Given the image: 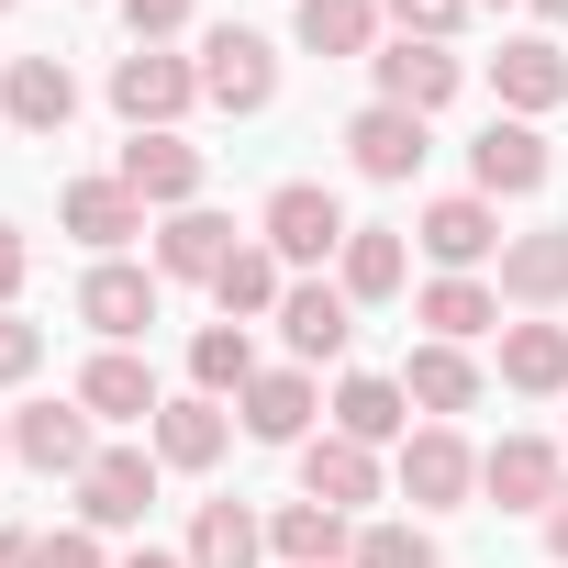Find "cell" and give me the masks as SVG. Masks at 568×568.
I'll return each instance as SVG.
<instances>
[{
  "mask_svg": "<svg viewBox=\"0 0 568 568\" xmlns=\"http://www.w3.org/2000/svg\"><path fill=\"white\" fill-rule=\"evenodd\" d=\"M256 234H267V256L278 267H324V256H346V201L324 190V179H278L267 190V212H256Z\"/></svg>",
  "mask_w": 568,
  "mask_h": 568,
  "instance_id": "obj_1",
  "label": "cell"
},
{
  "mask_svg": "<svg viewBox=\"0 0 568 568\" xmlns=\"http://www.w3.org/2000/svg\"><path fill=\"white\" fill-rule=\"evenodd\" d=\"M201 101V57H168V45H134L123 68H112V112L134 123V134H179V112Z\"/></svg>",
  "mask_w": 568,
  "mask_h": 568,
  "instance_id": "obj_2",
  "label": "cell"
},
{
  "mask_svg": "<svg viewBox=\"0 0 568 568\" xmlns=\"http://www.w3.org/2000/svg\"><path fill=\"white\" fill-rule=\"evenodd\" d=\"M413 234H424V256L446 267V278H479L513 234H501V201H479V190H446V201H424L413 212Z\"/></svg>",
  "mask_w": 568,
  "mask_h": 568,
  "instance_id": "obj_3",
  "label": "cell"
},
{
  "mask_svg": "<svg viewBox=\"0 0 568 568\" xmlns=\"http://www.w3.org/2000/svg\"><path fill=\"white\" fill-rule=\"evenodd\" d=\"M156 313H168V278H156V267H134V256H101V267L79 278V324H90L101 346H134Z\"/></svg>",
  "mask_w": 568,
  "mask_h": 568,
  "instance_id": "obj_4",
  "label": "cell"
},
{
  "mask_svg": "<svg viewBox=\"0 0 568 568\" xmlns=\"http://www.w3.org/2000/svg\"><path fill=\"white\" fill-rule=\"evenodd\" d=\"M201 101H212V112H267V101H278V45L245 34V23L201 34Z\"/></svg>",
  "mask_w": 568,
  "mask_h": 568,
  "instance_id": "obj_5",
  "label": "cell"
},
{
  "mask_svg": "<svg viewBox=\"0 0 568 568\" xmlns=\"http://www.w3.org/2000/svg\"><path fill=\"white\" fill-rule=\"evenodd\" d=\"M468 490H479V446L457 424H413L402 435V501L413 513H457Z\"/></svg>",
  "mask_w": 568,
  "mask_h": 568,
  "instance_id": "obj_6",
  "label": "cell"
},
{
  "mask_svg": "<svg viewBox=\"0 0 568 568\" xmlns=\"http://www.w3.org/2000/svg\"><path fill=\"white\" fill-rule=\"evenodd\" d=\"M156 513V446H101L90 479H79V524L90 535H134Z\"/></svg>",
  "mask_w": 568,
  "mask_h": 568,
  "instance_id": "obj_7",
  "label": "cell"
},
{
  "mask_svg": "<svg viewBox=\"0 0 568 568\" xmlns=\"http://www.w3.org/2000/svg\"><path fill=\"white\" fill-rule=\"evenodd\" d=\"M468 179H479V201H535V190L557 179V156H546V134H535V123L490 112V123H479V145H468Z\"/></svg>",
  "mask_w": 568,
  "mask_h": 568,
  "instance_id": "obj_8",
  "label": "cell"
},
{
  "mask_svg": "<svg viewBox=\"0 0 568 568\" xmlns=\"http://www.w3.org/2000/svg\"><path fill=\"white\" fill-rule=\"evenodd\" d=\"M479 490H490L501 513H557L568 457H557L546 435H501V446H479Z\"/></svg>",
  "mask_w": 568,
  "mask_h": 568,
  "instance_id": "obj_9",
  "label": "cell"
},
{
  "mask_svg": "<svg viewBox=\"0 0 568 568\" xmlns=\"http://www.w3.org/2000/svg\"><path fill=\"white\" fill-rule=\"evenodd\" d=\"M368 68H379V101H390V112H424V123H435V112H446V101L468 90L457 45H413V34H402V45H379Z\"/></svg>",
  "mask_w": 568,
  "mask_h": 568,
  "instance_id": "obj_10",
  "label": "cell"
},
{
  "mask_svg": "<svg viewBox=\"0 0 568 568\" xmlns=\"http://www.w3.org/2000/svg\"><path fill=\"white\" fill-rule=\"evenodd\" d=\"M12 457H23L34 479H90L101 446H90V413H79V402H23V413H12Z\"/></svg>",
  "mask_w": 568,
  "mask_h": 568,
  "instance_id": "obj_11",
  "label": "cell"
},
{
  "mask_svg": "<svg viewBox=\"0 0 568 568\" xmlns=\"http://www.w3.org/2000/svg\"><path fill=\"white\" fill-rule=\"evenodd\" d=\"M278 335H291V368H324L357 346V302L335 278H291V302H278Z\"/></svg>",
  "mask_w": 568,
  "mask_h": 568,
  "instance_id": "obj_12",
  "label": "cell"
},
{
  "mask_svg": "<svg viewBox=\"0 0 568 568\" xmlns=\"http://www.w3.org/2000/svg\"><path fill=\"white\" fill-rule=\"evenodd\" d=\"M313 413H324L313 368H256V379H245V402H234V424H245L256 446H313Z\"/></svg>",
  "mask_w": 568,
  "mask_h": 568,
  "instance_id": "obj_13",
  "label": "cell"
},
{
  "mask_svg": "<svg viewBox=\"0 0 568 568\" xmlns=\"http://www.w3.org/2000/svg\"><path fill=\"white\" fill-rule=\"evenodd\" d=\"M68 402H79L90 424H156V413H168V402H156V368H145L134 346H101V357L79 368V390H68Z\"/></svg>",
  "mask_w": 568,
  "mask_h": 568,
  "instance_id": "obj_14",
  "label": "cell"
},
{
  "mask_svg": "<svg viewBox=\"0 0 568 568\" xmlns=\"http://www.w3.org/2000/svg\"><path fill=\"white\" fill-rule=\"evenodd\" d=\"M490 90H501V112H513V123L557 112V101H568V57H557V34H501V57H490Z\"/></svg>",
  "mask_w": 568,
  "mask_h": 568,
  "instance_id": "obj_15",
  "label": "cell"
},
{
  "mask_svg": "<svg viewBox=\"0 0 568 568\" xmlns=\"http://www.w3.org/2000/svg\"><path fill=\"white\" fill-rule=\"evenodd\" d=\"M0 112H12V134H68L79 123L68 57H12V68H0Z\"/></svg>",
  "mask_w": 568,
  "mask_h": 568,
  "instance_id": "obj_16",
  "label": "cell"
},
{
  "mask_svg": "<svg viewBox=\"0 0 568 568\" xmlns=\"http://www.w3.org/2000/svg\"><path fill=\"white\" fill-rule=\"evenodd\" d=\"M112 179H123L145 212H190V201H201V145H179V134H134Z\"/></svg>",
  "mask_w": 568,
  "mask_h": 568,
  "instance_id": "obj_17",
  "label": "cell"
},
{
  "mask_svg": "<svg viewBox=\"0 0 568 568\" xmlns=\"http://www.w3.org/2000/svg\"><path fill=\"white\" fill-rule=\"evenodd\" d=\"M267 557H278V568H346V557H357V524H346L335 501H278V513H267Z\"/></svg>",
  "mask_w": 568,
  "mask_h": 568,
  "instance_id": "obj_18",
  "label": "cell"
},
{
  "mask_svg": "<svg viewBox=\"0 0 568 568\" xmlns=\"http://www.w3.org/2000/svg\"><path fill=\"white\" fill-rule=\"evenodd\" d=\"M346 156H357V179L402 190V179L424 168V112H390V101H368V112L346 123Z\"/></svg>",
  "mask_w": 568,
  "mask_h": 568,
  "instance_id": "obj_19",
  "label": "cell"
},
{
  "mask_svg": "<svg viewBox=\"0 0 568 568\" xmlns=\"http://www.w3.org/2000/svg\"><path fill=\"white\" fill-rule=\"evenodd\" d=\"M335 291H346L357 313H368V302H402V291H413V245H402L390 223H357L346 256H335Z\"/></svg>",
  "mask_w": 568,
  "mask_h": 568,
  "instance_id": "obj_20",
  "label": "cell"
},
{
  "mask_svg": "<svg viewBox=\"0 0 568 568\" xmlns=\"http://www.w3.org/2000/svg\"><path fill=\"white\" fill-rule=\"evenodd\" d=\"M490 291H501V302H524V313H557V302H568V223H546V234H513Z\"/></svg>",
  "mask_w": 568,
  "mask_h": 568,
  "instance_id": "obj_21",
  "label": "cell"
},
{
  "mask_svg": "<svg viewBox=\"0 0 568 568\" xmlns=\"http://www.w3.org/2000/svg\"><path fill=\"white\" fill-rule=\"evenodd\" d=\"M413 324L435 335V346H468V335H501V291H490V278H424V291H413Z\"/></svg>",
  "mask_w": 568,
  "mask_h": 568,
  "instance_id": "obj_22",
  "label": "cell"
},
{
  "mask_svg": "<svg viewBox=\"0 0 568 568\" xmlns=\"http://www.w3.org/2000/svg\"><path fill=\"white\" fill-rule=\"evenodd\" d=\"M234 245H245V234H234L223 212H201V201H190V212H168V223H156V278H201V291H212Z\"/></svg>",
  "mask_w": 568,
  "mask_h": 568,
  "instance_id": "obj_23",
  "label": "cell"
},
{
  "mask_svg": "<svg viewBox=\"0 0 568 568\" xmlns=\"http://www.w3.org/2000/svg\"><path fill=\"white\" fill-rule=\"evenodd\" d=\"M57 223H68L79 245H101V256H112V245H134V234H145V201H134L123 179H68V190H57Z\"/></svg>",
  "mask_w": 568,
  "mask_h": 568,
  "instance_id": "obj_24",
  "label": "cell"
},
{
  "mask_svg": "<svg viewBox=\"0 0 568 568\" xmlns=\"http://www.w3.org/2000/svg\"><path fill=\"white\" fill-rule=\"evenodd\" d=\"M402 390H413V413H424V424H457V413L479 402V357H468V346H435V335H424V346L402 357Z\"/></svg>",
  "mask_w": 568,
  "mask_h": 568,
  "instance_id": "obj_25",
  "label": "cell"
},
{
  "mask_svg": "<svg viewBox=\"0 0 568 568\" xmlns=\"http://www.w3.org/2000/svg\"><path fill=\"white\" fill-rule=\"evenodd\" d=\"M335 435H357V446H402L413 435V390L402 379H379V368H357V379H335Z\"/></svg>",
  "mask_w": 568,
  "mask_h": 568,
  "instance_id": "obj_26",
  "label": "cell"
},
{
  "mask_svg": "<svg viewBox=\"0 0 568 568\" xmlns=\"http://www.w3.org/2000/svg\"><path fill=\"white\" fill-rule=\"evenodd\" d=\"M145 446H156V468H190V479H201V468H212V457L234 446V413L190 390V402H168V413L145 424Z\"/></svg>",
  "mask_w": 568,
  "mask_h": 568,
  "instance_id": "obj_27",
  "label": "cell"
},
{
  "mask_svg": "<svg viewBox=\"0 0 568 568\" xmlns=\"http://www.w3.org/2000/svg\"><path fill=\"white\" fill-rule=\"evenodd\" d=\"M302 501H335V513L379 501V446H357V435H313V446H302Z\"/></svg>",
  "mask_w": 568,
  "mask_h": 568,
  "instance_id": "obj_28",
  "label": "cell"
},
{
  "mask_svg": "<svg viewBox=\"0 0 568 568\" xmlns=\"http://www.w3.org/2000/svg\"><path fill=\"white\" fill-rule=\"evenodd\" d=\"M501 390L557 402L568 390V324H501Z\"/></svg>",
  "mask_w": 568,
  "mask_h": 568,
  "instance_id": "obj_29",
  "label": "cell"
},
{
  "mask_svg": "<svg viewBox=\"0 0 568 568\" xmlns=\"http://www.w3.org/2000/svg\"><path fill=\"white\" fill-rule=\"evenodd\" d=\"M179 557H190V568H256V557H267V524H256L245 501H201V524H190Z\"/></svg>",
  "mask_w": 568,
  "mask_h": 568,
  "instance_id": "obj_30",
  "label": "cell"
},
{
  "mask_svg": "<svg viewBox=\"0 0 568 568\" xmlns=\"http://www.w3.org/2000/svg\"><path fill=\"white\" fill-rule=\"evenodd\" d=\"M212 302H223V324H256V313L278 324L291 278H278V256H267V245H234V256H223V278H212Z\"/></svg>",
  "mask_w": 568,
  "mask_h": 568,
  "instance_id": "obj_31",
  "label": "cell"
},
{
  "mask_svg": "<svg viewBox=\"0 0 568 568\" xmlns=\"http://www.w3.org/2000/svg\"><path fill=\"white\" fill-rule=\"evenodd\" d=\"M190 379H201V402H245L256 335H245V324H201V335H190Z\"/></svg>",
  "mask_w": 568,
  "mask_h": 568,
  "instance_id": "obj_32",
  "label": "cell"
},
{
  "mask_svg": "<svg viewBox=\"0 0 568 568\" xmlns=\"http://www.w3.org/2000/svg\"><path fill=\"white\" fill-rule=\"evenodd\" d=\"M379 23H390L379 0H302V45H313V57H368Z\"/></svg>",
  "mask_w": 568,
  "mask_h": 568,
  "instance_id": "obj_33",
  "label": "cell"
},
{
  "mask_svg": "<svg viewBox=\"0 0 568 568\" xmlns=\"http://www.w3.org/2000/svg\"><path fill=\"white\" fill-rule=\"evenodd\" d=\"M346 568H446L424 524H357V557Z\"/></svg>",
  "mask_w": 568,
  "mask_h": 568,
  "instance_id": "obj_34",
  "label": "cell"
},
{
  "mask_svg": "<svg viewBox=\"0 0 568 568\" xmlns=\"http://www.w3.org/2000/svg\"><path fill=\"white\" fill-rule=\"evenodd\" d=\"M379 12H390L413 45H457V23L479 12V0H379Z\"/></svg>",
  "mask_w": 568,
  "mask_h": 568,
  "instance_id": "obj_35",
  "label": "cell"
},
{
  "mask_svg": "<svg viewBox=\"0 0 568 568\" xmlns=\"http://www.w3.org/2000/svg\"><path fill=\"white\" fill-rule=\"evenodd\" d=\"M45 368V324H23V313H0V390H23Z\"/></svg>",
  "mask_w": 568,
  "mask_h": 568,
  "instance_id": "obj_36",
  "label": "cell"
},
{
  "mask_svg": "<svg viewBox=\"0 0 568 568\" xmlns=\"http://www.w3.org/2000/svg\"><path fill=\"white\" fill-rule=\"evenodd\" d=\"M123 23H134V45H168L190 23V0H123Z\"/></svg>",
  "mask_w": 568,
  "mask_h": 568,
  "instance_id": "obj_37",
  "label": "cell"
},
{
  "mask_svg": "<svg viewBox=\"0 0 568 568\" xmlns=\"http://www.w3.org/2000/svg\"><path fill=\"white\" fill-rule=\"evenodd\" d=\"M45 568H112V557H101L90 524H57V535H45Z\"/></svg>",
  "mask_w": 568,
  "mask_h": 568,
  "instance_id": "obj_38",
  "label": "cell"
},
{
  "mask_svg": "<svg viewBox=\"0 0 568 568\" xmlns=\"http://www.w3.org/2000/svg\"><path fill=\"white\" fill-rule=\"evenodd\" d=\"M23 267H34V245H23V223H0V313H12V291H23Z\"/></svg>",
  "mask_w": 568,
  "mask_h": 568,
  "instance_id": "obj_39",
  "label": "cell"
},
{
  "mask_svg": "<svg viewBox=\"0 0 568 568\" xmlns=\"http://www.w3.org/2000/svg\"><path fill=\"white\" fill-rule=\"evenodd\" d=\"M0 568H45V535H12V524H0Z\"/></svg>",
  "mask_w": 568,
  "mask_h": 568,
  "instance_id": "obj_40",
  "label": "cell"
},
{
  "mask_svg": "<svg viewBox=\"0 0 568 568\" xmlns=\"http://www.w3.org/2000/svg\"><path fill=\"white\" fill-rule=\"evenodd\" d=\"M546 557L568 568V490H557V513H546Z\"/></svg>",
  "mask_w": 568,
  "mask_h": 568,
  "instance_id": "obj_41",
  "label": "cell"
},
{
  "mask_svg": "<svg viewBox=\"0 0 568 568\" xmlns=\"http://www.w3.org/2000/svg\"><path fill=\"white\" fill-rule=\"evenodd\" d=\"M112 568H190V557H168V546H134V557H112Z\"/></svg>",
  "mask_w": 568,
  "mask_h": 568,
  "instance_id": "obj_42",
  "label": "cell"
},
{
  "mask_svg": "<svg viewBox=\"0 0 568 568\" xmlns=\"http://www.w3.org/2000/svg\"><path fill=\"white\" fill-rule=\"evenodd\" d=\"M535 23H568V0H535Z\"/></svg>",
  "mask_w": 568,
  "mask_h": 568,
  "instance_id": "obj_43",
  "label": "cell"
},
{
  "mask_svg": "<svg viewBox=\"0 0 568 568\" xmlns=\"http://www.w3.org/2000/svg\"><path fill=\"white\" fill-rule=\"evenodd\" d=\"M0 457H12V413H0Z\"/></svg>",
  "mask_w": 568,
  "mask_h": 568,
  "instance_id": "obj_44",
  "label": "cell"
},
{
  "mask_svg": "<svg viewBox=\"0 0 568 568\" xmlns=\"http://www.w3.org/2000/svg\"><path fill=\"white\" fill-rule=\"evenodd\" d=\"M479 12H501V0H479Z\"/></svg>",
  "mask_w": 568,
  "mask_h": 568,
  "instance_id": "obj_45",
  "label": "cell"
},
{
  "mask_svg": "<svg viewBox=\"0 0 568 568\" xmlns=\"http://www.w3.org/2000/svg\"><path fill=\"white\" fill-rule=\"evenodd\" d=\"M0 12H12V0H0Z\"/></svg>",
  "mask_w": 568,
  "mask_h": 568,
  "instance_id": "obj_46",
  "label": "cell"
},
{
  "mask_svg": "<svg viewBox=\"0 0 568 568\" xmlns=\"http://www.w3.org/2000/svg\"><path fill=\"white\" fill-rule=\"evenodd\" d=\"M0 68H12V57H0Z\"/></svg>",
  "mask_w": 568,
  "mask_h": 568,
  "instance_id": "obj_47",
  "label": "cell"
}]
</instances>
